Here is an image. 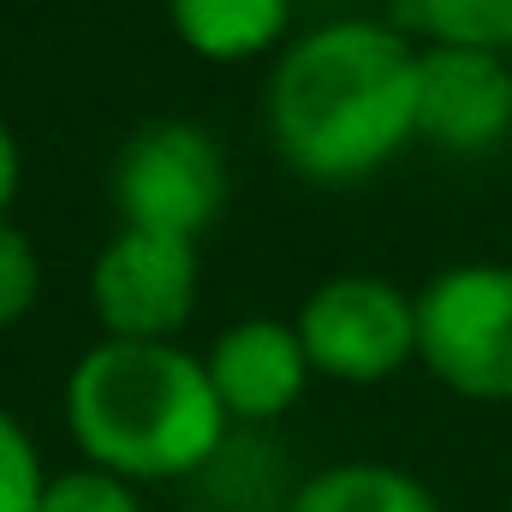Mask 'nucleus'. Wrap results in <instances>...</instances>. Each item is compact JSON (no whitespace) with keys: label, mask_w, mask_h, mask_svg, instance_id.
<instances>
[{"label":"nucleus","mask_w":512,"mask_h":512,"mask_svg":"<svg viewBox=\"0 0 512 512\" xmlns=\"http://www.w3.org/2000/svg\"><path fill=\"white\" fill-rule=\"evenodd\" d=\"M274 155L310 185H358L417 137V42L382 18L292 36L262 90Z\"/></svg>","instance_id":"nucleus-1"},{"label":"nucleus","mask_w":512,"mask_h":512,"mask_svg":"<svg viewBox=\"0 0 512 512\" xmlns=\"http://www.w3.org/2000/svg\"><path fill=\"white\" fill-rule=\"evenodd\" d=\"M417 298V364L459 399L512 405V268L453 262Z\"/></svg>","instance_id":"nucleus-3"},{"label":"nucleus","mask_w":512,"mask_h":512,"mask_svg":"<svg viewBox=\"0 0 512 512\" xmlns=\"http://www.w3.org/2000/svg\"><path fill=\"white\" fill-rule=\"evenodd\" d=\"M203 262L191 239L120 227L90 262V310L102 340H179L197 310Z\"/></svg>","instance_id":"nucleus-6"},{"label":"nucleus","mask_w":512,"mask_h":512,"mask_svg":"<svg viewBox=\"0 0 512 512\" xmlns=\"http://www.w3.org/2000/svg\"><path fill=\"white\" fill-rule=\"evenodd\" d=\"M185 512H233V507H185Z\"/></svg>","instance_id":"nucleus-16"},{"label":"nucleus","mask_w":512,"mask_h":512,"mask_svg":"<svg viewBox=\"0 0 512 512\" xmlns=\"http://www.w3.org/2000/svg\"><path fill=\"white\" fill-rule=\"evenodd\" d=\"M18 179H24V155H18L12 126L0 120V221H6V209H12V197H18Z\"/></svg>","instance_id":"nucleus-15"},{"label":"nucleus","mask_w":512,"mask_h":512,"mask_svg":"<svg viewBox=\"0 0 512 512\" xmlns=\"http://www.w3.org/2000/svg\"><path fill=\"white\" fill-rule=\"evenodd\" d=\"M42 489H48L42 453H36L30 429L0 405V512H36Z\"/></svg>","instance_id":"nucleus-13"},{"label":"nucleus","mask_w":512,"mask_h":512,"mask_svg":"<svg viewBox=\"0 0 512 512\" xmlns=\"http://www.w3.org/2000/svg\"><path fill=\"white\" fill-rule=\"evenodd\" d=\"M292 12L298 0H167L173 36L197 60H215V66H239V60H262L286 48Z\"/></svg>","instance_id":"nucleus-9"},{"label":"nucleus","mask_w":512,"mask_h":512,"mask_svg":"<svg viewBox=\"0 0 512 512\" xmlns=\"http://www.w3.org/2000/svg\"><path fill=\"white\" fill-rule=\"evenodd\" d=\"M203 370L227 423H251V429L286 417L310 387V358L298 346V328L280 316H245L221 328L215 346L203 352Z\"/></svg>","instance_id":"nucleus-8"},{"label":"nucleus","mask_w":512,"mask_h":512,"mask_svg":"<svg viewBox=\"0 0 512 512\" xmlns=\"http://www.w3.org/2000/svg\"><path fill=\"white\" fill-rule=\"evenodd\" d=\"M399 30L423 48H477L512 60V0H399Z\"/></svg>","instance_id":"nucleus-11"},{"label":"nucleus","mask_w":512,"mask_h":512,"mask_svg":"<svg viewBox=\"0 0 512 512\" xmlns=\"http://www.w3.org/2000/svg\"><path fill=\"white\" fill-rule=\"evenodd\" d=\"M42 298V251L24 227L0 221V328H18Z\"/></svg>","instance_id":"nucleus-14"},{"label":"nucleus","mask_w":512,"mask_h":512,"mask_svg":"<svg viewBox=\"0 0 512 512\" xmlns=\"http://www.w3.org/2000/svg\"><path fill=\"white\" fill-rule=\"evenodd\" d=\"M36 512H143V495H137V483L114 477V471L72 465V471H54L48 477Z\"/></svg>","instance_id":"nucleus-12"},{"label":"nucleus","mask_w":512,"mask_h":512,"mask_svg":"<svg viewBox=\"0 0 512 512\" xmlns=\"http://www.w3.org/2000/svg\"><path fill=\"white\" fill-rule=\"evenodd\" d=\"M292 328L310 358V376H328V382L370 387L417 364V298L382 274L322 280L298 304Z\"/></svg>","instance_id":"nucleus-5"},{"label":"nucleus","mask_w":512,"mask_h":512,"mask_svg":"<svg viewBox=\"0 0 512 512\" xmlns=\"http://www.w3.org/2000/svg\"><path fill=\"white\" fill-rule=\"evenodd\" d=\"M286 512H441L435 489L399 465H376V459H346L328 465L316 477H304L292 489Z\"/></svg>","instance_id":"nucleus-10"},{"label":"nucleus","mask_w":512,"mask_h":512,"mask_svg":"<svg viewBox=\"0 0 512 512\" xmlns=\"http://www.w3.org/2000/svg\"><path fill=\"white\" fill-rule=\"evenodd\" d=\"M227 191H233V173L221 143L191 120H155L120 143V161H114L120 227L173 233L197 245V233L215 227V215L227 209Z\"/></svg>","instance_id":"nucleus-4"},{"label":"nucleus","mask_w":512,"mask_h":512,"mask_svg":"<svg viewBox=\"0 0 512 512\" xmlns=\"http://www.w3.org/2000/svg\"><path fill=\"white\" fill-rule=\"evenodd\" d=\"M161 6H167V0H161Z\"/></svg>","instance_id":"nucleus-17"},{"label":"nucleus","mask_w":512,"mask_h":512,"mask_svg":"<svg viewBox=\"0 0 512 512\" xmlns=\"http://www.w3.org/2000/svg\"><path fill=\"white\" fill-rule=\"evenodd\" d=\"M66 435L126 483H179L227 453V411L179 340H96L66 376Z\"/></svg>","instance_id":"nucleus-2"},{"label":"nucleus","mask_w":512,"mask_h":512,"mask_svg":"<svg viewBox=\"0 0 512 512\" xmlns=\"http://www.w3.org/2000/svg\"><path fill=\"white\" fill-rule=\"evenodd\" d=\"M417 137L483 155L512 137V60L477 48H417Z\"/></svg>","instance_id":"nucleus-7"}]
</instances>
